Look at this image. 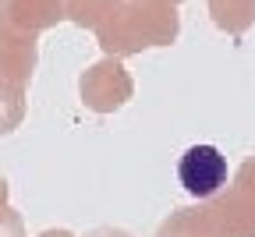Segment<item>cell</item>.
Returning <instances> with one entry per match:
<instances>
[{
  "label": "cell",
  "mask_w": 255,
  "mask_h": 237,
  "mask_svg": "<svg viewBox=\"0 0 255 237\" xmlns=\"http://www.w3.org/2000/svg\"><path fill=\"white\" fill-rule=\"evenodd\" d=\"M177 177H181L188 195L209 198L213 191H220L223 184H227V159H223V152L216 145H191L181 156Z\"/></svg>",
  "instance_id": "cell-1"
},
{
  "label": "cell",
  "mask_w": 255,
  "mask_h": 237,
  "mask_svg": "<svg viewBox=\"0 0 255 237\" xmlns=\"http://www.w3.org/2000/svg\"><path fill=\"white\" fill-rule=\"evenodd\" d=\"M82 92H85V103L96 110H110L121 107L128 92H131V82H128L124 67L121 64H96L92 71L82 78Z\"/></svg>",
  "instance_id": "cell-2"
},
{
  "label": "cell",
  "mask_w": 255,
  "mask_h": 237,
  "mask_svg": "<svg viewBox=\"0 0 255 237\" xmlns=\"http://www.w3.org/2000/svg\"><path fill=\"white\" fill-rule=\"evenodd\" d=\"M57 14H53V4L50 0H0V25L7 32L18 28V32H36L43 25H50Z\"/></svg>",
  "instance_id": "cell-3"
}]
</instances>
